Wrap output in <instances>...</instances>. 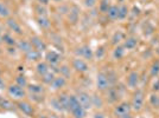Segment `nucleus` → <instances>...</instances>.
<instances>
[{
  "instance_id": "1",
  "label": "nucleus",
  "mask_w": 159,
  "mask_h": 118,
  "mask_svg": "<svg viewBox=\"0 0 159 118\" xmlns=\"http://www.w3.org/2000/svg\"><path fill=\"white\" fill-rule=\"evenodd\" d=\"M69 111L74 118H84L87 110L81 105L77 96H69Z\"/></svg>"
},
{
  "instance_id": "2",
  "label": "nucleus",
  "mask_w": 159,
  "mask_h": 118,
  "mask_svg": "<svg viewBox=\"0 0 159 118\" xmlns=\"http://www.w3.org/2000/svg\"><path fill=\"white\" fill-rule=\"evenodd\" d=\"M7 91H9L10 96H11L12 98H14V99H23V98L26 96V92H25V90H24V87H22V86H19V85H17V84L10 85Z\"/></svg>"
},
{
  "instance_id": "3",
  "label": "nucleus",
  "mask_w": 159,
  "mask_h": 118,
  "mask_svg": "<svg viewBox=\"0 0 159 118\" xmlns=\"http://www.w3.org/2000/svg\"><path fill=\"white\" fill-rule=\"evenodd\" d=\"M131 106L135 111H140L142 109V106H144V92L141 90H137V92L134 93Z\"/></svg>"
},
{
  "instance_id": "4",
  "label": "nucleus",
  "mask_w": 159,
  "mask_h": 118,
  "mask_svg": "<svg viewBox=\"0 0 159 118\" xmlns=\"http://www.w3.org/2000/svg\"><path fill=\"white\" fill-rule=\"evenodd\" d=\"M96 86H97V90H100V91H105L110 86L107 73L100 72L97 75V77H96Z\"/></svg>"
},
{
  "instance_id": "5",
  "label": "nucleus",
  "mask_w": 159,
  "mask_h": 118,
  "mask_svg": "<svg viewBox=\"0 0 159 118\" xmlns=\"http://www.w3.org/2000/svg\"><path fill=\"white\" fill-rule=\"evenodd\" d=\"M77 98H78V101L81 103V105H82L85 110H89V109H92L93 108L92 96H89V93L83 92V91H80L78 94H77Z\"/></svg>"
},
{
  "instance_id": "6",
  "label": "nucleus",
  "mask_w": 159,
  "mask_h": 118,
  "mask_svg": "<svg viewBox=\"0 0 159 118\" xmlns=\"http://www.w3.org/2000/svg\"><path fill=\"white\" fill-rule=\"evenodd\" d=\"M131 110H132V106H131L129 103H121V104H119V105L115 106L114 112H115L117 117L119 118L121 117V116H125V115L131 113Z\"/></svg>"
},
{
  "instance_id": "7",
  "label": "nucleus",
  "mask_w": 159,
  "mask_h": 118,
  "mask_svg": "<svg viewBox=\"0 0 159 118\" xmlns=\"http://www.w3.org/2000/svg\"><path fill=\"white\" fill-rule=\"evenodd\" d=\"M30 42H31V45H32V47H34V50L39 51L41 53H42L43 51L46 50V44L44 42L42 38H39V37H32L31 39H30Z\"/></svg>"
},
{
  "instance_id": "8",
  "label": "nucleus",
  "mask_w": 159,
  "mask_h": 118,
  "mask_svg": "<svg viewBox=\"0 0 159 118\" xmlns=\"http://www.w3.org/2000/svg\"><path fill=\"white\" fill-rule=\"evenodd\" d=\"M73 68H75L77 72H81V73H84V72H87L89 70L88 64L84 61L83 59L80 58H75L73 60Z\"/></svg>"
},
{
  "instance_id": "9",
  "label": "nucleus",
  "mask_w": 159,
  "mask_h": 118,
  "mask_svg": "<svg viewBox=\"0 0 159 118\" xmlns=\"http://www.w3.org/2000/svg\"><path fill=\"white\" fill-rule=\"evenodd\" d=\"M17 106L24 115H26V116H32L34 113V106H32L30 103H27V101H19Z\"/></svg>"
},
{
  "instance_id": "10",
  "label": "nucleus",
  "mask_w": 159,
  "mask_h": 118,
  "mask_svg": "<svg viewBox=\"0 0 159 118\" xmlns=\"http://www.w3.org/2000/svg\"><path fill=\"white\" fill-rule=\"evenodd\" d=\"M107 101L109 103H115L120 98V93H119V87L117 86H112L107 89Z\"/></svg>"
},
{
  "instance_id": "11",
  "label": "nucleus",
  "mask_w": 159,
  "mask_h": 118,
  "mask_svg": "<svg viewBox=\"0 0 159 118\" xmlns=\"http://www.w3.org/2000/svg\"><path fill=\"white\" fill-rule=\"evenodd\" d=\"M45 59H46V61L49 64L56 65V64H58L59 60H61V54H59L58 52H56V51H49L45 54Z\"/></svg>"
},
{
  "instance_id": "12",
  "label": "nucleus",
  "mask_w": 159,
  "mask_h": 118,
  "mask_svg": "<svg viewBox=\"0 0 159 118\" xmlns=\"http://www.w3.org/2000/svg\"><path fill=\"white\" fill-rule=\"evenodd\" d=\"M76 53L80 56V57H83L85 59H93L94 57V53H93V51L90 50V47L88 46V45H84L82 47H78L77 50H76Z\"/></svg>"
},
{
  "instance_id": "13",
  "label": "nucleus",
  "mask_w": 159,
  "mask_h": 118,
  "mask_svg": "<svg viewBox=\"0 0 159 118\" xmlns=\"http://www.w3.org/2000/svg\"><path fill=\"white\" fill-rule=\"evenodd\" d=\"M66 84H67V78H64L63 76H57V77H55V79L52 80L50 86L54 90H59V89L64 87Z\"/></svg>"
},
{
  "instance_id": "14",
  "label": "nucleus",
  "mask_w": 159,
  "mask_h": 118,
  "mask_svg": "<svg viewBox=\"0 0 159 118\" xmlns=\"http://www.w3.org/2000/svg\"><path fill=\"white\" fill-rule=\"evenodd\" d=\"M138 83H139V75H138V72H135V71H132L128 77H127V85L129 86V87H137L138 86Z\"/></svg>"
},
{
  "instance_id": "15",
  "label": "nucleus",
  "mask_w": 159,
  "mask_h": 118,
  "mask_svg": "<svg viewBox=\"0 0 159 118\" xmlns=\"http://www.w3.org/2000/svg\"><path fill=\"white\" fill-rule=\"evenodd\" d=\"M6 25L10 27V30H12L13 32H16L17 34L23 33L22 27H20V25L18 24L17 20H14V19H12V18H9V19H7V21H6Z\"/></svg>"
},
{
  "instance_id": "16",
  "label": "nucleus",
  "mask_w": 159,
  "mask_h": 118,
  "mask_svg": "<svg viewBox=\"0 0 159 118\" xmlns=\"http://www.w3.org/2000/svg\"><path fill=\"white\" fill-rule=\"evenodd\" d=\"M25 56H26V59H27V60H30V61H37V60L41 59L42 53H41L39 51L32 49V50L29 51L27 53H25Z\"/></svg>"
},
{
  "instance_id": "17",
  "label": "nucleus",
  "mask_w": 159,
  "mask_h": 118,
  "mask_svg": "<svg viewBox=\"0 0 159 118\" xmlns=\"http://www.w3.org/2000/svg\"><path fill=\"white\" fill-rule=\"evenodd\" d=\"M17 46H18V49L20 51H23L24 53H27L29 51L34 49L32 45H31V42H30V40H19V42H17Z\"/></svg>"
},
{
  "instance_id": "18",
  "label": "nucleus",
  "mask_w": 159,
  "mask_h": 118,
  "mask_svg": "<svg viewBox=\"0 0 159 118\" xmlns=\"http://www.w3.org/2000/svg\"><path fill=\"white\" fill-rule=\"evenodd\" d=\"M137 45H138V39L134 38V37L127 38L125 42H124V47L127 49V50H133L134 47H137Z\"/></svg>"
},
{
  "instance_id": "19",
  "label": "nucleus",
  "mask_w": 159,
  "mask_h": 118,
  "mask_svg": "<svg viewBox=\"0 0 159 118\" xmlns=\"http://www.w3.org/2000/svg\"><path fill=\"white\" fill-rule=\"evenodd\" d=\"M78 17H80V11L76 6H73V9H70V11H69V21L75 24L78 20Z\"/></svg>"
},
{
  "instance_id": "20",
  "label": "nucleus",
  "mask_w": 159,
  "mask_h": 118,
  "mask_svg": "<svg viewBox=\"0 0 159 118\" xmlns=\"http://www.w3.org/2000/svg\"><path fill=\"white\" fill-rule=\"evenodd\" d=\"M117 14H119V6H117V5L109 6L108 12H107V16H108L109 19L115 20V19H117Z\"/></svg>"
},
{
  "instance_id": "21",
  "label": "nucleus",
  "mask_w": 159,
  "mask_h": 118,
  "mask_svg": "<svg viewBox=\"0 0 159 118\" xmlns=\"http://www.w3.org/2000/svg\"><path fill=\"white\" fill-rule=\"evenodd\" d=\"M36 71H37V73L39 75V76H44L45 73H48L49 72V66H48V64L46 63H38L37 64V66H36Z\"/></svg>"
},
{
  "instance_id": "22",
  "label": "nucleus",
  "mask_w": 159,
  "mask_h": 118,
  "mask_svg": "<svg viewBox=\"0 0 159 118\" xmlns=\"http://www.w3.org/2000/svg\"><path fill=\"white\" fill-rule=\"evenodd\" d=\"M37 23H38V25L41 26L42 28H44V30L50 28V26H51V21L46 17H38L37 18Z\"/></svg>"
},
{
  "instance_id": "23",
  "label": "nucleus",
  "mask_w": 159,
  "mask_h": 118,
  "mask_svg": "<svg viewBox=\"0 0 159 118\" xmlns=\"http://www.w3.org/2000/svg\"><path fill=\"white\" fill-rule=\"evenodd\" d=\"M58 98H59L61 104H62V106H63L64 112H66V111H69V96L66 94V93H62V94L58 96Z\"/></svg>"
},
{
  "instance_id": "24",
  "label": "nucleus",
  "mask_w": 159,
  "mask_h": 118,
  "mask_svg": "<svg viewBox=\"0 0 159 118\" xmlns=\"http://www.w3.org/2000/svg\"><path fill=\"white\" fill-rule=\"evenodd\" d=\"M50 105L52 106V109H55L56 111H59V112H64L63 106H62V104H61V101H59L58 97H56V98H52V99L50 101Z\"/></svg>"
},
{
  "instance_id": "25",
  "label": "nucleus",
  "mask_w": 159,
  "mask_h": 118,
  "mask_svg": "<svg viewBox=\"0 0 159 118\" xmlns=\"http://www.w3.org/2000/svg\"><path fill=\"white\" fill-rule=\"evenodd\" d=\"M92 104H93V106H95V108L100 109V108L103 106V101H102V98H101L100 96H97V94H93L92 96Z\"/></svg>"
},
{
  "instance_id": "26",
  "label": "nucleus",
  "mask_w": 159,
  "mask_h": 118,
  "mask_svg": "<svg viewBox=\"0 0 159 118\" xmlns=\"http://www.w3.org/2000/svg\"><path fill=\"white\" fill-rule=\"evenodd\" d=\"M1 38H2V42H5L6 45H9V46H13V45H16V39L9 33H5L4 35H1Z\"/></svg>"
},
{
  "instance_id": "27",
  "label": "nucleus",
  "mask_w": 159,
  "mask_h": 118,
  "mask_svg": "<svg viewBox=\"0 0 159 118\" xmlns=\"http://www.w3.org/2000/svg\"><path fill=\"white\" fill-rule=\"evenodd\" d=\"M55 72H52V71H49L48 73H45L44 76H42V80L43 83H45V84H49L50 85L52 83V80L55 79Z\"/></svg>"
},
{
  "instance_id": "28",
  "label": "nucleus",
  "mask_w": 159,
  "mask_h": 118,
  "mask_svg": "<svg viewBox=\"0 0 159 118\" xmlns=\"http://www.w3.org/2000/svg\"><path fill=\"white\" fill-rule=\"evenodd\" d=\"M10 16H11V11H10V9L4 4V2H0V17L9 18Z\"/></svg>"
},
{
  "instance_id": "29",
  "label": "nucleus",
  "mask_w": 159,
  "mask_h": 118,
  "mask_svg": "<svg viewBox=\"0 0 159 118\" xmlns=\"http://www.w3.org/2000/svg\"><path fill=\"white\" fill-rule=\"evenodd\" d=\"M113 56L115 59H121L125 56V47L124 46H117L113 52Z\"/></svg>"
},
{
  "instance_id": "30",
  "label": "nucleus",
  "mask_w": 159,
  "mask_h": 118,
  "mask_svg": "<svg viewBox=\"0 0 159 118\" xmlns=\"http://www.w3.org/2000/svg\"><path fill=\"white\" fill-rule=\"evenodd\" d=\"M127 14H128V9H127V6H126V5H121V6H119V14H117V19L122 20V19H125V18L127 17Z\"/></svg>"
},
{
  "instance_id": "31",
  "label": "nucleus",
  "mask_w": 159,
  "mask_h": 118,
  "mask_svg": "<svg viewBox=\"0 0 159 118\" xmlns=\"http://www.w3.org/2000/svg\"><path fill=\"white\" fill-rule=\"evenodd\" d=\"M0 108H2L5 110H12L13 109V105H12L11 101L5 99L4 97H0Z\"/></svg>"
},
{
  "instance_id": "32",
  "label": "nucleus",
  "mask_w": 159,
  "mask_h": 118,
  "mask_svg": "<svg viewBox=\"0 0 159 118\" xmlns=\"http://www.w3.org/2000/svg\"><path fill=\"white\" fill-rule=\"evenodd\" d=\"M29 87V91L31 93H42L44 91L42 85H37V84H31V85H27Z\"/></svg>"
},
{
  "instance_id": "33",
  "label": "nucleus",
  "mask_w": 159,
  "mask_h": 118,
  "mask_svg": "<svg viewBox=\"0 0 159 118\" xmlns=\"http://www.w3.org/2000/svg\"><path fill=\"white\" fill-rule=\"evenodd\" d=\"M16 83H17V85L22 86V87H26V86H27L26 78L23 76V75H20V76H18L17 78H16Z\"/></svg>"
},
{
  "instance_id": "34",
  "label": "nucleus",
  "mask_w": 159,
  "mask_h": 118,
  "mask_svg": "<svg viewBox=\"0 0 159 118\" xmlns=\"http://www.w3.org/2000/svg\"><path fill=\"white\" fill-rule=\"evenodd\" d=\"M151 75L154 77V76H158L159 75V61H154L151 66Z\"/></svg>"
},
{
  "instance_id": "35",
  "label": "nucleus",
  "mask_w": 159,
  "mask_h": 118,
  "mask_svg": "<svg viewBox=\"0 0 159 118\" xmlns=\"http://www.w3.org/2000/svg\"><path fill=\"white\" fill-rule=\"evenodd\" d=\"M58 72L61 73V76H63L64 78H68V77H70V68H68V66H61L58 70Z\"/></svg>"
},
{
  "instance_id": "36",
  "label": "nucleus",
  "mask_w": 159,
  "mask_h": 118,
  "mask_svg": "<svg viewBox=\"0 0 159 118\" xmlns=\"http://www.w3.org/2000/svg\"><path fill=\"white\" fill-rule=\"evenodd\" d=\"M150 104L152 106H154V108L159 106V97L156 93H153V94L150 96Z\"/></svg>"
},
{
  "instance_id": "37",
  "label": "nucleus",
  "mask_w": 159,
  "mask_h": 118,
  "mask_svg": "<svg viewBox=\"0 0 159 118\" xmlns=\"http://www.w3.org/2000/svg\"><path fill=\"white\" fill-rule=\"evenodd\" d=\"M109 9V4H108V0H102L100 4V11L102 13H107Z\"/></svg>"
},
{
  "instance_id": "38",
  "label": "nucleus",
  "mask_w": 159,
  "mask_h": 118,
  "mask_svg": "<svg viewBox=\"0 0 159 118\" xmlns=\"http://www.w3.org/2000/svg\"><path fill=\"white\" fill-rule=\"evenodd\" d=\"M31 99H34L37 103H41V101H44V96H43L42 93H32L31 94Z\"/></svg>"
},
{
  "instance_id": "39",
  "label": "nucleus",
  "mask_w": 159,
  "mask_h": 118,
  "mask_svg": "<svg viewBox=\"0 0 159 118\" xmlns=\"http://www.w3.org/2000/svg\"><path fill=\"white\" fill-rule=\"evenodd\" d=\"M36 11H37V13L39 14V17H46V9H44L42 5H38V6L36 7Z\"/></svg>"
},
{
  "instance_id": "40",
  "label": "nucleus",
  "mask_w": 159,
  "mask_h": 118,
  "mask_svg": "<svg viewBox=\"0 0 159 118\" xmlns=\"http://www.w3.org/2000/svg\"><path fill=\"white\" fill-rule=\"evenodd\" d=\"M122 38H124V33L122 32H117L113 35V44H117Z\"/></svg>"
},
{
  "instance_id": "41",
  "label": "nucleus",
  "mask_w": 159,
  "mask_h": 118,
  "mask_svg": "<svg viewBox=\"0 0 159 118\" xmlns=\"http://www.w3.org/2000/svg\"><path fill=\"white\" fill-rule=\"evenodd\" d=\"M105 52H106V51H105V47H102V46H101V47H99V49L96 50V52H95V56L100 59V58H102V57L105 56Z\"/></svg>"
},
{
  "instance_id": "42",
  "label": "nucleus",
  "mask_w": 159,
  "mask_h": 118,
  "mask_svg": "<svg viewBox=\"0 0 159 118\" xmlns=\"http://www.w3.org/2000/svg\"><path fill=\"white\" fill-rule=\"evenodd\" d=\"M96 4V0H84V5L87 7H94Z\"/></svg>"
},
{
  "instance_id": "43",
  "label": "nucleus",
  "mask_w": 159,
  "mask_h": 118,
  "mask_svg": "<svg viewBox=\"0 0 159 118\" xmlns=\"http://www.w3.org/2000/svg\"><path fill=\"white\" fill-rule=\"evenodd\" d=\"M152 89H153V91H159V78L154 82V84L152 86Z\"/></svg>"
},
{
  "instance_id": "44",
  "label": "nucleus",
  "mask_w": 159,
  "mask_h": 118,
  "mask_svg": "<svg viewBox=\"0 0 159 118\" xmlns=\"http://www.w3.org/2000/svg\"><path fill=\"white\" fill-rule=\"evenodd\" d=\"M38 2H39V5L45 6V5H48V4H49V0H38Z\"/></svg>"
},
{
  "instance_id": "45",
  "label": "nucleus",
  "mask_w": 159,
  "mask_h": 118,
  "mask_svg": "<svg viewBox=\"0 0 159 118\" xmlns=\"http://www.w3.org/2000/svg\"><path fill=\"white\" fill-rule=\"evenodd\" d=\"M93 118H106V117H105L103 113H95V115L93 116Z\"/></svg>"
},
{
  "instance_id": "46",
  "label": "nucleus",
  "mask_w": 159,
  "mask_h": 118,
  "mask_svg": "<svg viewBox=\"0 0 159 118\" xmlns=\"http://www.w3.org/2000/svg\"><path fill=\"white\" fill-rule=\"evenodd\" d=\"M5 89V82L0 78V90H4Z\"/></svg>"
},
{
  "instance_id": "47",
  "label": "nucleus",
  "mask_w": 159,
  "mask_h": 118,
  "mask_svg": "<svg viewBox=\"0 0 159 118\" xmlns=\"http://www.w3.org/2000/svg\"><path fill=\"white\" fill-rule=\"evenodd\" d=\"M49 118H63V117H59V116H57V115H55V113H54V115H50Z\"/></svg>"
},
{
  "instance_id": "48",
  "label": "nucleus",
  "mask_w": 159,
  "mask_h": 118,
  "mask_svg": "<svg viewBox=\"0 0 159 118\" xmlns=\"http://www.w3.org/2000/svg\"><path fill=\"white\" fill-rule=\"evenodd\" d=\"M119 118H132V116H131V113H128V115H125V116H121V117Z\"/></svg>"
},
{
  "instance_id": "49",
  "label": "nucleus",
  "mask_w": 159,
  "mask_h": 118,
  "mask_svg": "<svg viewBox=\"0 0 159 118\" xmlns=\"http://www.w3.org/2000/svg\"><path fill=\"white\" fill-rule=\"evenodd\" d=\"M39 118H49V116H45V115H41V117Z\"/></svg>"
},
{
  "instance_id": "50",
  "label": "nucleus",
  "mask_w": 159,
  "mask_h": 118,
  "mask_svg": "<svg viewBox=\"0 0 159 118\" xmlns=\"http://www.w3.org/2000/svg\"><path fill=\"white\" fill-rule=\"evenodd\" d=\"M1 31H2V26H1V24H0V33H1Z\"/></svg>"
},
{
  "instance_id": "51",
  "label": "nucleus",
  "mask_w": 159,
  "mask_h": 118,
  "mask_svg": "<svg viewBox=\"0 0 159 118\" xmlns=\"http://www.w3.org/2000/svg\"><path fill=\"white\" fill-rule=\"evenodd\" d=\"M52 1H55V2H59V1H62V0H52Z\"/></svg>"
},
{
  "instance_id": "52",
  "label": "nucleus",
  "mask_w": 159,
  "mask_h": 118,
  "mask_svg": "<svg viewBox=\"0 0 159 118\" xmlns=\"http://www.w3.org/2000/svg\"><path fill=\"white\" fill-rule=\"evenodd\" d=\"M0 42H2V38H1V37H0Z\"/></svg>"
},
{
  "instance_id": "53",
  "label": "nucleus",
  "mask_w": 159,
  "mask_h": 118,
  "mask_svg": "<svg viewBox=\"0 0 159 118\" xmlns=\"http://www.w3.org/2000/svg\"><path fill=\"white\" fill-rule=\"evenodd\" d=\"M120 1H122V0H120Z\"/></svg>"
},
{
  "instance_id": "54",
  "label": "nucleus",
  "mask_w": 159,
  "mask_h": 118,
  "mask_svg": "<svg viewBox=\"0 0 159 118\" xmlns=\"http://www.w3.org/2000/svg\"><path fill=\"white\" fill-rule=\"evenodd\" d=\"M0 73H1V71H0Z\"/></svg>"
},
{
  "instance_id": "55",
  "label": "nucleus",
  "mask_w": 159,
  "mask_h": 118,
  "mask_svg": "<svg viewBox=\"0 0 159 118\" xmlns=\"http://www.w3.org/2000/svg\"><path fill=\"white\" fill-rule=\"evenodd\" d=\"M0 52H1V51H0Z\"/></svg>"
}]
</instances>
